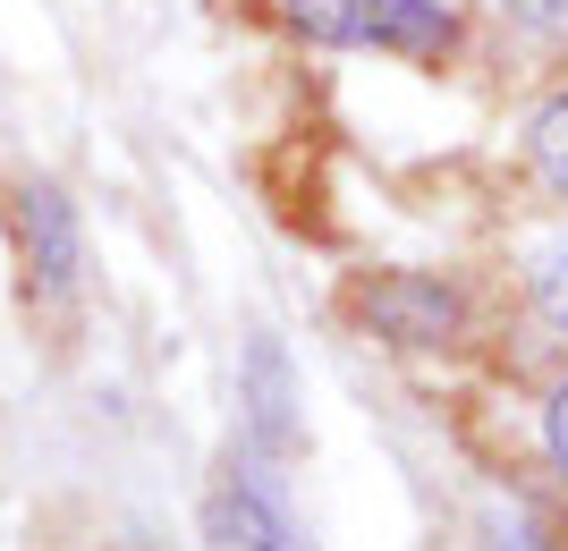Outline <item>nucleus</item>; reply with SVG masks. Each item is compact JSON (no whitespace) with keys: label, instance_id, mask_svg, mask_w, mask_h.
<instances>
[{"label":"nucleus","instance_id":"1","mask_svg":"<svg viewBox=\"0 0 568 551\" xmlns=\"http://www.w3.org/2000/svg\"><path fill=\"white\" fill-rule=\"evenodd\" d=\"M281 18L323 51H399V60L458 51V18L442 0H281Z\"/></svg>","mask_w":568,"mask_h":551},{"label":"nucleus","instance_id":"2","mask_svg":"<svg viewBox=\"0 0 568 551\" xmlns=\"http://www.w3.org/2000/svg\"><path fill=\"white\" fill-rule=\"evenodd\" d=\"M9 238H18L26 288L43 297H69L77 272H85V229H77V204L51 178H18L9 187Z\"/></svg>","mask_w":568,"mask_h":551},{"label":"nucleus","instance_id":"3","mask_svg":"<svg viewBox=\"0 0 568 551\" xmlns=\"http://www.w3.org/2000/svg\"><path fill=\"white\" fill-rule=\"evenodd\" d=\"M356 314L374 323L390 348H450L467 306H458L450 280H433V272H382V280L356 288Z\"/></svg>","mask_w":568,"mask_h":551},{"label":"nucleus","instance_id":"4","mask_svg":"<svg viewBox=\"0 0 568 551\" xmlns=\"http://www.w3.org/2000/svg\"><path fill=\"white\" fill-rule=\"evenodd\" d=\"M297 390H288V357L281 339H255L246 348V425H255L263 450H297Z\"/></svg>","mask_w":568,"mask_h":551},{"label":"nucleus","instance_id":"5","mask_svg":"<svg viewBox=\"0 0 568 551\" xmlns=\"http://www.w3.org/2000/svg\"><path fill=\"white\" fill-rule=\"evenodd\" d=\"M204 534H213V551H306L297 534H288V518L263 492H213V509H204Z\"/></svg>","mask_w":568,"mask_h":551},{"label":"nucleus","instance_id":"6","mask_svg":"<svg viewBox=\"0 0 568 551\" xmlns=\"http://www.w3.org/2000/svg\"><path fill=\"white\" fill-rule=\"evenodd\" d=\"M526 162H535V178L568 204V94L535 111V127H526Z\"/></svg>","mask_w":568,"mask_h":551},{"label":"nucleus","instance_id":"7","mask_svg":"<svg viewBox=\"0 0 568 551\" xmlns=\"http://www.w3.org/2000/svg\"><path fill=\"white\" fill-rule=\"evenodd\" d=\"M535 306H544L551 331H568V246H551L544 264H535Z\"/></svg>","mask_w":568,"mask_h":551},{"label":"nucleus","instance_id":"8","mask_svg":"<svg viewBox=\"0 0 568 551\" xmlns=\"http://www.w3.org/2000/svg\"><path fill=\"white\" fill-rule=\"evenodd\" d=\"M509 18H526L535 34H551V43H568V0H500Z\"/></svg>","mask_w":568,"mask_h":551},{"label":"nucleus","instance_id":"9","mask_svg":"<svg viewBox=\"0 0 568 551\" xmlns=\"http://www.w3.org/2000/svg\"><path fill=\"white\" fill-rule=\"evenodd\" d=\"M544 450H551V476L568 483V382L551 390V408H544Z\"/></svg>","mask_w":568,"mask_h":551},{"label":"nucleus","instance_id":"10","mask_svg":"<svg viewBox=\"0 0 568 551\" xmlns=\"http://www.w3.org/2000/svg\"><path fill=\"white\" fill-rule=\"evenodd\" d=\"M493 551H544V543H535V534H500Z\"/></svg>","mask_w":568,"mask_h":551}]
</instances>
